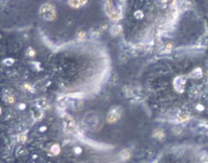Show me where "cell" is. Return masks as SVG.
Wrapping results in <instances>:
<instances>
[{
	"label": "cell",
	"instance_id": "7a4b0ae2",
	"mask_svg": "<svg viewBox=\"0 0 208 163\" xmlns=\"http://www.w3.org/2000/svg\"><path fill=\"white\" fill-rule=\"evenodd\" d=\"M40 13L42 16L47 19H53L55 17V10L53 6L45 4L41 7Z\"/></svg>",
	"mask_w": 208,
	"mask_h": 163
},
{
	"label": "cell",
	"instance_id": "5b68a950",
	"mask_svg": "<svg viewBox=\"0 0 208 163\" xmlns=\"http://www.w3.org/2000/svg\"><path fill=\"white\" fill-rule=\"evenodd\" d=\"M120 156L121 157V158L123 160H126L127 159L129 156H130V154L127 151V150H123L121 152L120 154Z\"/></svg>",
	"mask_w": 208,
	"mask_h": 163
},
{
	"label": "cell",
	"instance_id": "277c9868",
	"mask_svg": "<svg viewBox=\"0 0 208 163\" xmlns=\"http://www.w3.org/2000/svg\"><path fill=\"white\" fill-rule=\"evenodd\" d=\"M51 150L52 153H54V155H57V154L59 153V152L60 151V147H59V145L55 144V145L52 146Z\"/></svg>",
	"mask_w": 208,
	"mask_h": 163
},
{
	"label": "cell",
	"instance_id": "8992f818",
	"mask_svg": "<svg viewBox=\"0 0 208 163\" xmlns=\"http://www.w3.org/2000/svg\"><path fill=\"white\" fill-rule=\"evenodd\" d=\"M5 60L6 61V62H8V63L6 64V65H8V66L11 65L14 62V61L13 59H12V58H8V59H6V60Z\"/></svg>",
	"mask_w": 208,
	"mask_h": 163
},
{
	"label": "cell",
	"instance_id": "6da1fadb",
	"mask_svg": "<svg viewBox=\"0 0 208 163\" xmlns=\"http://www.w3.org/2000/svg\"><path fill=\"white\" fill-rule=\"evenodd\" d=\"M78 138L82 142H84L85 144L89 145V146L92 147L93 148L99 149V150H109L114 149V146L110 144H106L104 143H100V142H98L96 141L89 139L86 138V137L82 136L81 135H79Z\"/></svg>",
	"mask_w": 208,
	"mask_h": 163
},
{
	"label": "cell",
	"instance_id": "52a82bcc",
	"mask_svg": "<svg viewBox=\"0 0 208 163\" xmlns=\"http://www.w3.org/2000/svg\"><path fill=\"white\" fill-rule=\"evenodd\" d=\"M81 152H82V150L79 147H77L75 149V152L76 153H80Z\"/></svg>",
	"mask_w": 208,
	"mask_h": 163
},
{
	"label": "cell",
	"instance_id": "3957f363",
	"mask_svg": "<svg viewBox=\"0 0 208 163\" xmlns=\"http://www.w3.org/2000/svg\"><path fill=\"white\" fill-rule=\"evenodd\" d=\"M121 116V111L118 107H113L109 112V114L107 118V121L109 124H114L115 122L118 120Z\"/></svg>",
	"mask_w": 208,
	"mask_h": 163
}]
</instances>
